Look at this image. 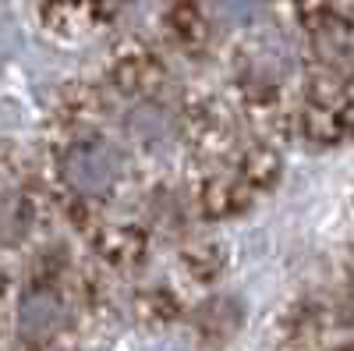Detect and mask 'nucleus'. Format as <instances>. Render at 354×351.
Masks as SVG:
<instances>
[{
  "mask_svg": "<svg viewBox=\"0 0 354 351\" xmlns=\"http://www.w3.org/2000/svg\"><path fill=\"white\" fill-rule=\"evenodd\" d=\"M61 178L71 192H78L85 199L103 195L117 181V153L100 138L75 142L61 156Z\"/></svg>",
  "mask_w": 354,
  "mask_h": 351,
  "instance_id": "obj_1",
  "label": "nucleus"
},
{
  "mask_svg": "<svg viewBox=\"0 0 354 351\" xmlns=\"http://www.w3.org/2000/svg\"><path fill=\"white\" fill-rule=\"evenodd\" d=\"M18 337L28 344H39L50 341L57 330L64 327V302L57 291L50 287H28L25 295L18 298Z\"/></svg>",
  "mask_w": 354,
  "mask_h": 351,
  "instance_id": "obj_2",
  "label": "nucleus"
},
{
  "mask_svg": "<svg viewBox=\"0 0 354 351\" xmlns=\"http://www.w3.org/2000/svg\"><path fill=\"white\" fill-rule=\"evenodd\" d=\"M124 128H128V135L142 145V150H156V145H163V142L170 138V132H174L167 110L156 107V103H138V107L128 114Z\"/></svg>",
  "mask_w": 354,
  "mask_h": 351,
  "instance_id": "obj_3",
  "label": "nucleus"
},
{
  "mask_svg": "<svg viewBox=\"0 0 354 351\" xmlns=\"http://www.w3.org/2000/svg\"><path fill=\"white\" fill-rule=\"evenodd\" d=\"M28 220H32V213H28V202L18 195V192H0V242L4 245H15L25 238L28 231Z\"/></svg>",
  "mask_w": 354,
  "mask_h": 351,
  "instance_id": "obj_4",
  "label": "nucleus"
},
{
  "mask_svg": "<svg viewBox=\"0 0 354 351\" xmlns=\"http://www.w3.org/2000/svg\"><path fill=\"white\" fill-rule=\"evenodd\" d=\"M216 8H220V15L227 18V21H248L255 11H259V0H216Z\"/></svg>",
  "mask_w": 354,
  "mask_h": 351,
  "instance_id": "obj_5",
  "label": "nucleus"
}]
</instances>
